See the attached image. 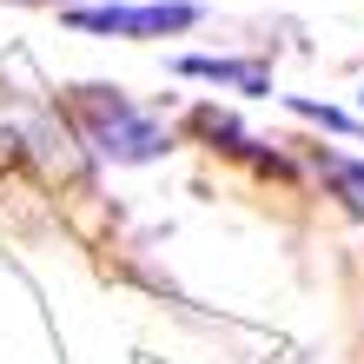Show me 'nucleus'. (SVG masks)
Masks as SVG:
<instances>
[{
    "mask_svg": "<svg viewBox=\"0 0 364 364\" xmlns=\"http://www.w3.org/2000/svg\"><path fill=\"white\" fill-rule=\"evenodd\" d=\"M73 119L87 133V146L100 159H113V166H146V159H159L173 146L166 126L153 113H139L119 87H73Z\"/></svg>",
    "mask_w": 364,
    "mask_h": 364,
    "instance_id": "f257e3e1",
    "label": "nucleus"
},
{
    "mask_svg": "<svg viewBox=\"0 0 364 364\" xmlns=\"http://www.w3.org/2000/svg\"><path fill=\"white\" fill-rule=\"evenodd\" d=\"M80 33H119V40H166L199 27V7L192 0H153V7H133V0H106V7H73L67 14Z\"/></svg>",
    "mask_w": 364,
    "mask_h": 364,
    "instance_id": "f03ea898",
    "label": "nucleus"
},
{
    "mask_svg": "<svg viewBox=\"0 0 364 364\" xmlns=\"http://www.w3.org/2000/svg\"><path fill=\"white\" fill-rule=\"evenodd\" d=\"M179 73L212 80V87H232V93H245V100H265V93H272V73L259 67V60H212V53H186V60H179Z\"/></svg>",
    "mask_w": 364,
    "mask_h": 364,
    "instance_id": "7ed1b4c3",
    "label": "nucleus"
},
{
    "mask_svg": "<svg viewBox=\"0 0 364 364\" xmlns=\"http://www.w3.org/2000/svg\"><path fill=\"white\" fill-rule=\"evenodd\" d=\"M318 179H325L351 212H364V159H345V153H318Z\"/></svg>",
    "mask_w": 364,
    "mask_h": 364,
    "instance_id": "20e7f679",
    "label": "nucleus"
},
{
    "mask_svg": "<svg viewBox=\"0 0 364 364\" xmlns=\"http://www.w3.org/2000/svg\"><path fill=\"white\" fill-rule=\"evenodd\" d=\"M298 119H318L325 133H351V139H364V119H351V113H338V106H318V100H285Z\"/></svg>",
    "mask_w": 364,
    "mask_h": 364,
    "instance_id": "39448f33",
    "label": "nucleus"
}]
</instances>
